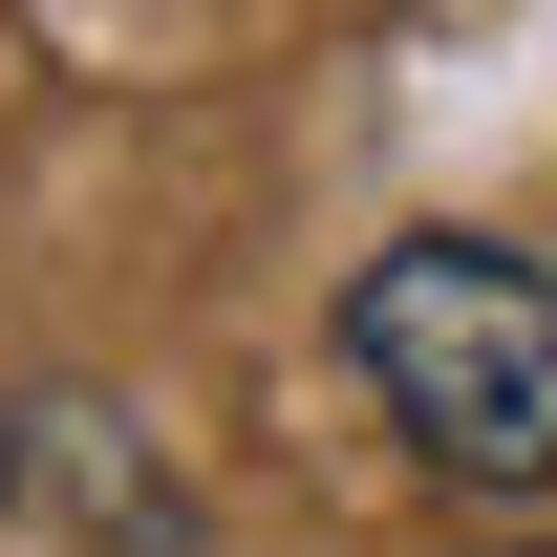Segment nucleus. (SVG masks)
Returning a JSON list of instances; mask_svg holds the SVG:
<instances>
[{"label": "nucleus", "mask_w": 557, "mask_h": 557, "mask_svg": "<svg viewBox=\"0 0 557 557\" xmlns=\"http://www.w3.org/2000/svg\"><path fill=\"white\" fill-rule=\"evenodd\" d=\"M344 364L429 472L472 493H557V278L515 236H386L344 278Z\"/></svg>", "instance_id": "f257e3e1"}]
</instances>
